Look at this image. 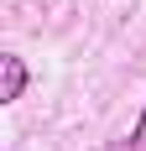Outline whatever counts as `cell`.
Returning <instances> with one entry per match:
<instances>
[{
    "mask_svg": "<svg viewBox=\"0 0 146 151\" xmlns=\"http://www.w3.org/2000/svg\"><path fill=\"white\" fill-rule=\"evenodd\" d=\"M26 63L16 58V52H5V58H0V104H16V99H21V94H26Z\"/></svg>",
    "mask_w": 146,
    "mask_h": 151,
    "instance_id": "6da1fadb",
    "label": "cell"
},
{
    "mask_svg": "<svg viewBox=\"0 0 146 151\" xmlns=\"http://www.w3.org/2000/svg\"><path fill=\"white\" fill-rule=\"evenodd\" d=\"M104 151H146V109L136 115V125H131V130H125V136H115Z\"/></svg>",
    "mask_w": 146,
    "mask_h": 151,
    "instance_id": "7a4b0ae2",
    "label": "cell"
}]
</instances>
